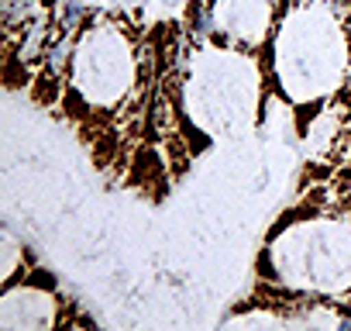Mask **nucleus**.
<instances>
[{
    "label": "nucleus",
    "instance_id": "obj_1",
    "mask_svg": "<svg viewBox=\"0 0 351 331\" xmlns=\"http://www.w3.org/2000/svg\"><path fill=\"white\" fill-rule=\"evenodd\" d=\"M45 52H49V28H45L42 21H32V25L25 28V38H21L18 56H21V62H32V59H38V56H45Z\"/></svg>",
    "mask_w": 351,
    "mask_h": 331
},
{
    "label": "nucleus",
    "instance_id": "obj_2",
    "mask_svg": "<svg viewBox=\"0 0 351 331\" xmlns=\"http://www.w3.org/2000/svg\"><path fill=\"white\" fill-rule=\"evenodd\" d=\"M66 59H69V42H66V38H59L56 45H49V52H45V66H49V73H52V76H56V73H62Z\"/></svg>",
    "mask_w": 351,
    "mask_h": 331
},
{
    "label": "nucleus",
    "instance_id": "obj_3",
    "mask_svg": "<svg viewBox=\"0 0 351 331\" xmlns=\"http://www.w3.org/2000/svg\"><path fill=\"white\" fill-rule=\"evenodd\" d=\"M190 32H193V35H207V32H210V14H207V8H200V4L190 8Z\"/></svg>",
    "mask_w": 351,
    "mask_h": 331
},
{
    "label": "nucleus",
    "instance_id": "obj_4",
    "mask_svg": "<svg viewBox=\"0 0 351 331\" xmlns=\"http://www.w3.org/2000/svg\"><path fill=\"white\" fill-rule=\"evenodd\" d=\"M337 4H348V0H337Z\"/></svg>",
    "mask_w": 351,
    "mask_h": 331
},
{
    "label": "nucleus",
    "instance_id": "obj_5",
    "mask_svg": "<svg viewBox=\"0 0 351 331\" xmlns=\"http://www.w3.org/2000/svg\"><path fill=\"white\" fill-rule=\"evenodd\" d=\"M296 4H303V0H296Z\"/></svg>",
    "mask_w": 351,
    "mask_h": 331
}]
</instances>
